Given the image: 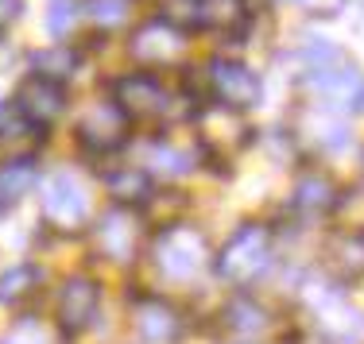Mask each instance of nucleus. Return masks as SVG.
<instances>
[{"instance_id":"20e7f679","label":"nucleus","mask_w":364,"mask_h":344,"mask_svg":"<svg viewBox=\"0 0 364 344\" xmlns=\"http://www.w3.org/2000/svg\"><path fill=\"white\" fill-rule=\"evenodd\" d=\"M194 128H198V148L218 155V159H232L252 140V128H248L245 113L218 105V101H205V105L194 109Z\"/></svg>"},{"instance_id":"4468645a","label":"nucleus","mask_w":364,"mask_h":344,"mask_svg":"<svg viewBox=\"0 0 364 344\" xmlns=\"http://www.w3.org/2000/svg\"><path fill=\"white\" fill-rule=\"evenodd\" d=\"M105 190L117 205H124V209H136V205H147L155 194L151 186V174H147L144 167H132V162H124V167H112L105 174Z\"/></svg>"},{"instance_id":"cd10ccee","label":"nucleus","mask_w":364,"mask_h":344,"mask_svg":"<svg viewBox=\"0 0 364 344\" xmlns=\"http://www.w3.org/2000/svg\"><path fill=\"white\" fill-rule=\"evenodd\" d=\"M20 8H23V0H0V28L12 23L16 16H20Z\"/></svg>"},{"instance_id":"6ab92c4d","label":"nucleus","mask_w":364,"mask_h":344,"mask_svg":"<svg viewBox=\"0 0 364 344\" xmlns=\"http://www.w3.org/2000/svg\"><path fill=\"white\" fill-rule=\"evenodd\" d=\"M333 201H337L333 182H329L326 174H318V170H306V174L294 182V205H299L302 213H326Z\"/></svg>"},{"instance_id":"1a4fd4ad","label":"nucleus","mask_w":364,"mask_h":344,"mask_svg":"<svg viewBox=\"0 0 364 344\" xmlns=\"http://www.w3.org/2000/svg\"><path fill=\"white\" fill-rule=\"evenodd\" d=\"M12 109L31 128H50L66 113V85L50 82V77H39V74H28L12 93Z\"/></svg>"},{"instance_id":"c85d7f7f","label":"nucleus","mask_w":364,"mask_h":344,"mask_svg":"<svg viewBox=\"0 0 364 344\" xmlns=\"http://www.w3.org/2000/svg\"><path fill=\"white\" fill-rule=\"evenodd\" d=\"M12 55H16V50H12V39H8L4 31H0V70H8V62H12Z\"/></svg>"},{"instance_id":"2eb2a0df","label":"nucleus","mask_w":364,"mask_h":344,"mask_svg":"<svg viewBox=\"0 0 364 344\" xmlns=\"http://www.w3.org/2000/svg\"><path fill=\"white\" fill-rule=\"evenodd\" d=\"M326 263L341 282L364 274V232H337L326 248Z\"/></svg>"},{"instance_id":"f3484780","label":"nucleus","mask_w":364,"mask_h":344,"mask_svg":"<svg viewBox=\"0 0 364 344\" xmlns=\"http://www.w3.org/2000/svg\"><path fill=\"white\" fill-rule=\"evenodd\" d=\"M144 162H147L144 170H159V174H167V178H182V174L194 170V151L178 148V143H171V140H151Z\"/></svg>"},{"instance_id":"ddd939ff","label":"nucleus","mask_w":364,"mask_h":344,"mask_svg":"<svg viewBox=\"0 0 364 344\" xmlns=\"http://www.w3.org/2000/svg\"><path fill=\"white\" fill-rule=\"evenodd\" d=\"M318 325H322L326 337H333L337 344H357L364 340V317L345 302L341 294H326L322 302H314Z\"/></svg>"},{"instance_id":"5701e85b","label":"nucleus","mask_w":364,"mask_h":344,"mask_svg":"<svg viewBox=\"0 0 364 344\" xmlns=\"http://www.w3.org/2000/svg\"><path fill=\"white\" fill-rule=\"evenodd\" d=\"M225 321H229V329L232 333H240V337H259V333L267 329V309L264 306H256V302H232L229 309H225Z\"/></svg>"},{"instance_id":"6e6552de","label":"nucleus","mask_w":364,"mask_h":344,"mask_svg":"<svg viewBox=\"0 0 364 344\" xmlns=\"http://www.w3.org/2000/svg\"><path fill=\"white\" fill-rule=\"evenodd\" d=\"M93 244L109 263H132L136 252L144 244V225L132 209L117 205V209L101 213V221L93 225Z\"/></svg>"},{"instance_id":"dca6fc26","label":"nucleus","mask_w":364,"mask_h":344,"mask_svg":"<svg viewBox=\"0 0 364 344\" xmlns=\"http://www.w3.org/2000/svg\"><path fill=\"white\" fill-rule=\"evenodd\" d=\"M43 143V128H31L23 116L0 124V162H20V159H36Z\"/></svg>"},{"instance_id":"412c9836","label":"nucleus","mask_w":364,"mask_h":344,"mask_svg":"<svg viewBox=\"0 0 364 344\" xmlns=\"http://www.w3.org/2000/svg\"><path fill=\"white\" fill-rule=\"evenodd\" d=\"M31 66H36L31 74L50 77V82L66 85V82L74 77V70H77V55H74L70 47H63V43H55V47L36 50V55H31Z\"/></svg>"},{"instance_id":"7c9ffc66","label":"nucleus","mask_w":364,"mask_h":344,"mask_svg":"<svg viewBox=\"0 0 364 344\" xmlns=\"http://www.w3.org/2000/svg\"><path fill=\"white\" fill-rule=\"evenodd\" d=\"M0 213H4V201H0Z\"/></svg>"},{"instance_id":"f8f14e48","label":"nucleus","mask_w":364,"mask_h":344,"mask_svg":"<svg viewBox=\"0 0 364 344\" xmlns=\"http://www.w3.org/2000/svg\"><path fill=\"white\" fill-rule=\"evenodd\" d=\"M132 329L144 344H171L182 333L178 309L163 298H136L132 306Z\"/></svg>"},{"instance_id":"39448f33","label":"nucleus","mask_w":364,"mask_h":344,"mask_svg":"<svg viewBox=\"0 0 364 344\" xmlns=\"http://www.w3.org/2000/svg\"><path fill=\"white\" fill-rule=\"evenodd\" d=\"M112 101L120 105V113L128 120H167L171 109H175V93L159 82L155 74H124L117 85H112Z\"/></svg>"},{"instance_id":"f03ea898","label":"nucleus","mask_w":364,"mask_h":344,"mask_svg":"<svg viewBox=\"0 0 364 344\" xmlns=\"http://www.w3.org/2000/svg\"><path fill=\"white\" fill-rule=\"evenodd\" d=\"M39 213L50 228L74 232L90 221L93 201H90V186L74 174V170H50L39 178Z\"/></svg>"},{"instance_id":"b1692460","label":"nucleus","mask_w":364,"mask_h":344,"mask_svg":"<svg viewBox=\"0 0 364 344\" xmlns=\"http://www.w3.org/2000/svg\"><path fill=\"white\" fill-rule=\"evenodd\" d=\"M159 8H163V16H159L163 23H171V28H178V31H190V28H198L202 0H163Z\"/></svg>"},{"instance_id":"bb28decb","label":"nucleus","mask_w":364,"mask_h":344,"mask_svg":"<svg viewBox=\"0 0 364 344\" xmlns=\"http://www.w3.org/2000/svg\"><path fill=\"white\" fill-rule=\"evenodd\" d=\"M90 16L97 28H120L128 20V4H117V0H90Z\"/></svg>"},{"instance_id":"423d86ee","label":"nucleus","mask_w":364,"mask_h":344,"mask_svg":"<svg viewBox=\"0 0 364 344\" xmlns=\"http://www.w3.org/2000/svg\"><path fill=\"white\" fill-rule=\"evenodd\" d=\"M186 50H190L186 31L171 28V23H163V20H151V23H144V28H136L132 39H128V55H132V62L144 66V70L178 66L182 58H186Z\"/></svg>"},{"instance_id":"393cba45","label":"nucleus","mask_w":364,"mask_h":344,"mask_svg":"<svg viewBox=\"0 0 364 344\" xmlns=\"http://www.w3.org/2000/svg\"><path fill=\"white\" fill-rule=\"evenodd\" d=\"M4 344H58V337L43 321H36V317H20V321L8 329Z\"/></svg>"},{"instance_id":"a211bd4d","label":"nucleus","mask_w":364,"mask_h":344,"mask_svg":"<svg viewBox=\"0 0 364 344\" xmlns=\"http://www.w3.org/2000/svg\"><path fill=\"white\" fill-rule=\"evenodd\" d=\"M248 20L245 0H202V12H198V28L221 31V35H232L240 31Z\"/></svg>"},{"instance_id":"9b49d317","label":"nucleus","mask_w":364,"mask_h":344,"mask_svg":"<svg viewBox=\"0 0 364 344\" xmlns=\"http://www.w3.org/2000/svg\"><path fill=\"white\" fill-rule=\"evenodd\" d=\"M97 306H101V290L93 279H66L63 290H58V302H55V317H58V329L66 337H77L93 325L97 317Z\"/></svg>"},{"instance_id":"f257e3e1","label":"nucleus","mask_w":364,"mask_h":344,"mask_svg":"<svg viewBox=\"0 0 364 344\" xmlns=\"http://www.w3.org/2000/svg\"><path fill=\"white\" fill-rule=\"evenodd\" d=\"M151 255L159 274H167L171 282H194L210 267V240L202 228L186 225V221H171L167 228H159Z\"/></svg>"},{"instance_id":"0eeeda50","label":"nucleus","mask_w":364,"mask_h":344,"mask_svg":"<svg viewBox=\"0 0 364 344\" xmlns=\"http://www.w3.org/2000/svg\"><path fill=\"white\" fill-rule=\"evenodd\" d=\"M205 82H210V97L218 101V105L237 109V113L259 105V97H264L259 74L252 66L237 62V58H213V62L205 66Z\"/></svg>"},{"instance_id":"a878e982","label":"nucleus","mask_w":364,"mask_h":344,"mask_svg":"<svg viewBox=\"0 0 364 344\" xmlns=\"http://www.w3.org/2000/svg\"><path fill=\"white\" fill-rule=\"evenodd\" d=\"M74 23H77V4H74V0H55L50 12H47V31L63 39V35H70Z\"/></svg>"},{"instance_id":"4be33fe9","label":"nucleus","mask_w":364,"mask_h":344,"mask_svg":"<svg viewBox=\"0 0 364 344\" xmlns=\"http://www.w3.org/2000/svg\"><path fill=\"white\" fill-rule=\"evenodd\" d=\"M36 287H39V271L31 267V263H16V267H8L0 274V306L28 302V298L36 294Z\"/></svg>"},{"instance_id":"c756f323","label":"nucleus","mask_w":364,"mask_h":344,"mask_svg":"<svg viewBox=\"0 0 364 344\" xmlns=\"http://www.w3.org/2000/svg\"><path fill=\"white\" fill-rule=\"evenodd\" d=\"M117 4H132V0H117Z\"/></svg>"},{"instance_id":"aec40b11","label":"nucleus","mask_w":364,"mask_h":344,"mask_svg":"<svg viewBox=\"0 0 364 344\" xmlns=\"http://www.w3.org/2000/svg\"><path fill=\"white\" fill-rule=\"evenodd\" d=\"M39 186V170L31 159H20V162H0V201L12 205L20 201L23 194H31Z\"/></svg>"},{"instance_id":"9d476101","label":"nucleus","mask_w":364,"mask_h":344,"mask_svg":"<svg viewBox=\"0 0 364 344\" xmlns=\"http://www.w3.org/2000/svg\"><path fill=\"white\" fill-rule=\"evenodd\" d=\"M128 124H132V120L120 113L117 101H93V105L77 116V140H82L85 151L109 155L128 140Z\"/></svg>"},{"instance_id":"7ed1b4c3","label":"nucleus","mask_w":364,"mask_h":344,"mask_svg":"<svg viewBox=\"0 0 364 344\" xmlns=\"http://www.w3.org/2000/svg\"><path fill=\"white\" fill-rule=\"evenodd\" d=\"M272 232L264 225H240L218 252V274L232 287H252L272 267Z\"/></svg>"}]
</instances>
